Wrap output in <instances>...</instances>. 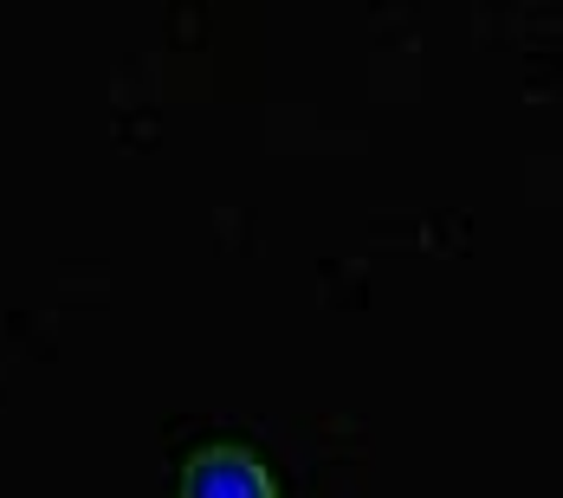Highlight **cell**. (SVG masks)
<instances>
[{"instance_id":"1","label":"cell","mask_w":563,"mask_h":498,"mask_svg":"<svg viewBox=\"0 0 563 498\" xmlns=\"http://www.w3.org/2000/svg\"><path fill=\"white\" fill-rule=\"evenodd\" d=\"M181 498H279L266 466L240 446H208L188 460V479H181Z\"/></svg>"}]
</instances>
